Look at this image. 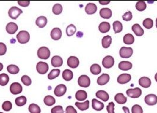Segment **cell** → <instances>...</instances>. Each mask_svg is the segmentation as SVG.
Returning a JSON list of instances; mask_svg holds the SVG:
<instances>
[{
  "mask_svg": "<svg viewBox=\"0 0 157 113\" xmlns=\"http://www.w3.org/2000/svg\"><path fill=\"white\" fill-rule=\"evenodd\" d=\"M51 113H64V110L61 106H57L51 109Z\"/></svg>",
  "mask_w": 157,
  "mask_h": 113,
  "instance_id": "obj_49",
  "label": "cell"
},
{
  "mask_svg": "<svg viewBox=\"0 0 157 113\" xmlns=\"http://www.w3.org/2000/svg\"><path fill=\"white\" fill-rule=\"evenodd\" d=\"M18 4L21 7H26L30 5V1H18Z\"/></svg>",
  "mask_w": 157,
  "mask_h": 113,
  "instance_id": "obj_52",
  "label": "cell"
},
{
  "mask_svg": "<svg viewBox=\"0 0 157 113\" xmlns=\"http://www.w3.org/2000/svg\"><path fill=\"white\" fill-rule=\"evenodd\" d=\"M142 24L145 28L151 29L154 26V22L151 18H146L144 20Z\"/></svg>",
  "mask_w": 157,
  "mask_h": 113,
  "instance_id": "obj_42",
  "label": "cell"
},
{
  "mask_svg": "<svg viewBox=\"0 0 157 113\" xmlns=\"http://www.w3.org/2000/svg\"><path fill=\"white\" fill-rule=\"evenodd\" d=\"M10 92L14 94L17 95L20 94L23 91V87L18 82H14L11 84L10 87Z\"/></svg>",
  "mask_w": 157,
  "mask_h": 113,
  "instance_id": "obj_8",
  "label": "cell"
},
{
  "mask_svg": "<svg viewBox=\"0 0 157 113\" xmlns=\"http://www.w3.org/2000/svg\"><path fill=\"white\" fill-rule=\"evenodd\" d=\"M60 70L59 69H53L48 74V79L50 80L54 79V78L59 77V75H60Z\"/></svg>",
  "mask_w": 157,
  "mask_h": 113,
  "instance_id": "obj_39",
  "label": "cell"
},
{
  "mask_svg": "<svg viewBox=\"0 0 157 113\" xmlns=\"http://www.w3.org/2000/svg\"><path fill=\"white\" fill-rule=\"evenodd\" d=\"M75 97L78 101H84L87 98V94L84 90H78L75 94Z\"/></svg>",
  "mask_w": 157,
  "mask_h": 113,
  "instance_id": "obj_28",
  "label": "cell"
},
{
  "mask_svg": "<svg viewBox=\"0 0 157 113\" xmlns=\"http://www.w3.org/2000/svg\"><path fill=\"white\" fill-rule=\"evenodd\" d=\"M18 30V26L12 22L9 23L6 26V31L10 34H15Z\"/></svg>",
  "mask_w": 157,
  "mask_h": 113,
  "instance_id": "obj_17",
  "label": "cell"
},
{
  "mask_svg": "<svg viewBox=\"0 0 157 113\" xmlns=\"http://www.w3.org/2000/svg\"><path fill=\"white\" fill-rule=\"evenodd\" d=\"M17 38L20 44H26L30 40V36L27 31H21L17 35Z\"/></svg>",
  "mask_w": 157,
  "mask_h": 113,
  "instance_id": "obj_1",
  "label": "cell"
},
{
  "mask_svg": "<svg viewBox=\"0 0 157 113\" xmlns=\"http://www.w3.org/2000/svg\"><path fill=\"white\" fill-rule=\"evenodd\" d=\"M132 30L138 37H141L144 34V31L143 28H142L140 25L138 24H135L133 25L132 27Z\"/></svg>",
  "mask_w": 157,
  "mask_h": 113,
  "instance_id": "obj_21",
  "label": "cell"
},
{
  "mask_svg": "<svg viewBox=\"0 0 157 113\" xmlns=\"http://www.w3.org/2000/svg\"><path fill=\"white\" fill-rule=\"evenodd\" d=\"M75 105L80 110L84 111V110H87L89 109V100H86L84 103L76 102L75 103Z\"/></svg>",
  "mask_w": 157,
  "mask_h": 113,
  "instance_id": "obj_29",
  "label": "cell"
},
{
  "mask_svg": "<svg viewBox=\"0 0 157 113\" xmlns=\"http://www.w3.org/2000/svg\"><path fill=\"white\" fill-rule=\"evenodd\" d=\"M133 54V50L131 47H122L119 50V55L121 58H128Z\"/></svg>",
  "mask_w": 157,
  "mask_h": 113,
  "instance_id": "obj_3",
  "label": "cell"
},
{
  "mask_svg": "<svg viewBox=\"0 0 157 113\" xmlns=\"http://www.w3.org/2000/svg\"><path fill=\"white\" fill-rule=\"evenodd\" d=\"M50 36L53 39L59 40L62 37V33L59 28H54L51 31Z\"/></svg>",
  "mask_w": 157,
  "mask_h": 113,
  "instance_id": "obj_18",
  "label": "cell"
},
{
  "mask_svg": "<svg viewBox=\"0 0 157 113\" xmlns=\"http://www.w3.org/2000/svg\"><path fill=\"white\" fill-rule=\"evenodd\" d=\"M100 16L103 19H109L112 15V11L108 8H102L99 11Z\"/></svg>",
  "mask_w": 157,
  "mask_h": 113,
  "instance_id": "obj_13",
  "label": "cell"
},
{
  "mask_svg": "<svg viewBox=\"0 0 157 113\" xmlns=\"http://www.w3.org/2000/svg\"><path fill=\"white\" fill-rule=\"evenodd\" d=\"M145 102L149 106H154L157 103V96L155 94H148L145 97Z\"/></svg>",
  "mask_w": 157,
  "mask_h": 113,
  "instance_id": "obj_11",
  "label": "cell"
},
{
  "mask_svg": "<svg viewBox=\"0 0 157 113\" xmlns=\"http://www.w3.org/2000/svg\"><path fill=\"white\" fill-rule=\"evenodd\" d=\"M155 79H156V81L157 82V73H156V75H155Z\"/></svg>",
  "mask_w": 157,
  "mask_h": 113,
  "instance_id": "obj_57",
  "label": "cell"
},
{
  "mask_svg": "<svg viewBox=\"0 0 157 113\" xmlns=\"http://www.w3.org/2000/svg\"><path fill=\"white\" fill-rule=\"evenodd\" d=\"M29 110L30 113H40L41 109L39 106L36 104H31L29 107Z\"/></svg>",
  "mask_w": 157,
  "mask_h": 113,
  "instance_id": "obj_41",
  "label": "cell"
},
{
  "mask_svg": "<svg viewBox=\"0 0 157 113\" xmlns=\"http://www.w3.org/2000/svg\"><path fill=\"white\" fill-rule=\"evenodd\" d=\"M66 113H78L76 109L72 106L67 107L66 109Z\"/></svg>",
  "mask_w": 157,
  "mask_h": 113,
  "instance_id": "obj_53",
  "label": "cell"
},
{
  "mask_svg": "<svg viewBox=\"0 0 157 113\" xmlns=\"http://www.w3.org/2000/svg\"><path fill=\"white\" fill-rule=\"evenodd\" d=\"M139 84L144 88H148L151 85V81L148 77H142L139 80Z\"/></svg>",
  "mask_w": 157,
  "mask_h": 113,
  "instance_id": "obj_16",
  "label": "cell"
},
{
  "mask_svg": "<svg viewBox=\"0 0 157 113\" xmlns=\"http://www.w3.org/2000/svg\"><path fill=\"white\" fill-rule=\"evenodd\" d=\"M12 103L9 101H6L4 102L2 104V106L3 110H4L5 112L10 111L12 109Z\"/></svg>",
  "mask_w": 157,
  "mask_h": 113,
  "instance_id": "obj_45",
  "label": "cell"
},
{
  "mask_svg": "<svg viewBox=\"0 0 157 113\" xmlns=\"http://www.w3.org/2000/svg\"><path fill=\"white\" fill-rule=\"evenodd\" d=\"M62 77L65 81H69L72 80V78H73V73L71 70L67 69L63 72Z\"/></svg>",
  "mask_w": 157,
  "mask_h": 113,
  "instance_id": "obj_33",
  "label": "cell"
},
{
  "mask_svg": "<svg viewBox=\"0 0 157 113\" xmlns=\"http://www.w3.org/2000/svg\"><path fill=\"white\" fill-rule=\"evenodd\" d=\"M123 41L125 44L131 45L134 42L135 38H134V37L132 36V34L129 33L124 36L123 38Z\"/></svg>",
  "mask_w": 157,
  "mask_h": 113,
  "instance_id": "obj_31",
  "label": "cell"
},
{
  "mask_svg": "<svg viewBox=\"0 0 157 113\" xmlns=\"http://www.w3.org/2000/svg\"><path fill=\"white\" fill-rule=\"evenodd\" d=\"M78 84L79 86L81 87L87 88L90 84V79L87 75H81L78 78Z\"/></svg>",
  "mask_w": 157,
  "mask_h": 113,
  "instance_id": "obj_6",
  "label": "cell"
},
{
  "mask_svg": "<svg viewBox=\"0 0 157 113\" xmlns=\"http://www.w3.org/2000/svg\"><path fill=\"white\" fill-rule=\"evenodd\" d=\"M115 100L119 104H123L126 103L127 98L122 93H118L115 96Z\"/></svg>",
  "mask_w": 157,
  "mask_h": 113,
  "instance_id": "obj_27",
  "label": "cell"
},
{
  "mask_svg": "<svg viewBox=\"0 0 157 113\" xmlns=\"http://www.w3.org/2000/svg\"><path fill=\"white\" fill-rule=\"evenodd\" d=\"M110 79V77L108 74H103L98 77L97 79V83L99 85H103L106 84Z\"/></svg>",
  "mask_w": 157,
  "mask_h": 113,
  "instance_id": "obj_22",
  "label": "cell"
},
{
  "mask_svg": "<svg viewBox=\"0 0 157 113\" xmlns=\"http://www.w3.org/2000/svg\"><path fill=\"white\" fill-rule=\"evenodd\" d=\"M106 110L108 113H115V104L113 102H111L106 107Z\"/></svg>",
  "mask_w": 157,
  "mask_h": 113,
  "instance_id": "obj_50",
  "label": "cell"
},
{
  "mask_svg": "<svg viewBox=\"0 0 157 113\" xmlns=\"http://www.w3.org/2000/svg\"><path fill=\"white\" fill-rule=\"evenodd\" d=\"M92 108L96 111H101L104 108V104L94 98L92 100Z\"/></svg>",
  "mask_w": 157,
  "mask_h": 113,
  "instance_id": "obj_24",
  "label": "cell"
},
{
  "mask_svg": "<svg viewBox=\"0 0 157 113\" xmlns=\"http://www.w3.org/2000/svg\"><path fill=\"white\" fill-rule=\"evenodd\" d=\"M49 69L48 65L44 62L40 61L37 64L36 70L40 74H45L47 73Z\"/></svg>",
  "mask_w": 157,
  "mask_h": 113,
  "instance_id": "obj_9",
  "label": "cell"
},
{
  "mask_svg": "<svg viewBox=\"0 0 157 113\" xmlns=\"http://www.w3.org/2000/svg\"><path fill=\"white\" fill-rule=\"evenodd\" d=\"M76 31V28L73 24H70L67 26L66 28V34L67 36L70 37L73 36Z\"/></svg>",
  "mask_w": 157,
  "mask_h": 113,
  "instance_id": "obj_38",
  "label": "cell"
},
{
  "mask_svg": "<svg viewBox=\"0 0 157 113\" xmlns=\"http://www.w3.org/2000/svg\"><path fill=\"white\" fill-rule=\"evenodd\" d=\"M111 1H99V3L103 5H106V4H108L109 3H110Z\"/></svg>",
  "mask_w": 157,
  "mask_h": 113,
  "instance_id": "obj_55",
  "label": "cell"
},
{
  "mask_svg": "<svg viewBox=\"0 0 157 113\" xmlns=\"http://www.w3.org/2000/svg\"><path fill=\"white\" fill-rule=\"evenodd\" d=\"M111 29L110 24L108 22H102L99 26V30L101 33H106Z\"/></svg>",
  "mask_w": 157,
  "mask_h": 113,
  "instance_id": "obj_25",
  "label": "cell"
},
{
  "mask_svg": "<svg viewBox=\"0 0 157 113\" xmlns=\"http://www.w3.org/2000/svg\"><path fill=\"white\" fill-rule=\"evenodd\" d=\"M37 55L40 59L47 60L50 56V50L45 47H40L37 51Z\"/></svg>",
  "mask_w": 157,
  "mask_h": 113,
  "instance_id": "obj_2",
  "label": "cell"
},
{
  "mask_svg": "<svg viewBox=\"0 0 157 113\" xmlns=\"http://www.w3.org/2000/svg\"><path fill=\"white\" fill-rule=\"evenodd\" d=\"M7 71L10 74H17L19 73L20 69L17 66L11 64V65H9L7 67Z\"/></svg>",
  "mask_w": 157,
  "mask_h": 113,
  "instance_id": "obj_36",
  "label": "cell"
},
{
  "mask_svg": "<svg viewBox=\"0 0 157 113\" xmlns=\"http://www.w3.org/2000/svg\"><path fill=\"white\" fill-rule=\"evenodd\" d=\"M96 96L98 98H99L105 102L107 101L109 98V96L108 93L103 90H99L97 91L96 93Z\"/></svg>",
  "mask_w": 157,
  "mask_h": 113,
  "instance_id": "obj_23",
  "label": "cell"
},
{
  "mask_svg": "<svg viewBox=\"0 0 157 113\" xmlns=\"http://www.w3.org/2000/svg\"><path fill=\"white\" fill-rule=\"evenodd\" d=\"M126 94L132 98H138L142 94V91L139 88H135L134 89H128L126 91Z\"/></svg>",
  "mask_w": 157,
  "mask_h": 113,
  "instance_id": "obj_5",
  "label": "cell"
},
{
  "mask_svg": "<svg viewBox=\"0 0 157 113\" xmlns=\"http://www.w3.org/2000/svg\"><path fill=\"white\" fill-rule=\"evenodd\" d=\"M0 113H2V112H0Z\"/></svg>",
  "mask_w": 157,
  "mask_h": 113,
  "instance_id": "obj_59",
  "label": "cell"
},
{
  "mask_svg": "<svg viewBox=\"0 0 157 113\" xmlns=\"http://www.w3.org/2000/svg\"><path fill=\"white\" fill-rule=\"evenodd\" d=\"M2 69H3V64L1 63H0V71H2Z\"/></svg>",
  "mask_w": 157,
  "mask_h": 113,
  "instance_id": "obj_56",
  "label": "cell"
},
{
  "mask_svg": "<svg viewBox=\"0 0 157 113\" xmlns=\"http://www.w3.org/2000/svg\"><path fill=\"white\" fill-rule=\"evenodd\" d=\"M113 28L115 33H119L122 31L123 26L122 23L119 21H116L113 23Z\"/></svg>",
  "mask_w": 157,
  "mask_h": 113,
  "instance_id": "obj_40",
  "label": "cell"
},
{
  "mask_svg": "<svg viewBox=\"0 0 157 113\" xmlns=\"http://www.w3.org/2000/svg\"><path fill=\"white\" fill-rule=\"evenodd\" d=\"M156 27L157 28V18L156 19Z\"/></svg>",
  "mask_w": 157,
  "mask_h": 113,
  "instance_id": "obj_58",
  "label": "cell"
},
{
  "mask_svg": "<svg viewBox=\"0 0 157 113\" xmlns=\"http://www.w3.org/2000/svg\"><path fill=\"white\" fill-rule=\"evenodd\" d=\"M90 71L92 74L96 75H98L102 71V69L99 65H98L97 64H94L90 67Z\"/></svg>",
  "mask_w": 157,
  "mask_h": 113,
  "instance_id": "obj_32",
  "label": "cell"
},
{
  "mask_svg": "<svg viewBox=\"0 0 157 113\" xmlns=\"http://www.w3.org/2000/svg\"><path fill=\"white\" fill-rule=\"evenodd\" d=\"M23 13V11L17 7H12L8 11L9 17L13 20H16Z\"/></svg>",
  "mask_w": 157,
  "mask_h": 113,
  "instance_id": "obj_4",
  "label": "cell"
},
{
  "mask_svg": "<svg viewBox=\"0 0 157 113\" xmlns=\"http://www.w3.org/2000/svg\"><path fill=\"white\" fill-rule=\"evenodd\" d=\"M97 11V6L93 3H89L85 7V12L87 14L92 15Z\"/></svg>",
  "mask_w": 157,
  "mask_h": 113,
  "instance_id": "obj_20",
  "label": "cell"
},
{
  "mask_svg": "<svg viewBox=\"0 0 157 113\" xmlns=\"http://www.w3.org/2000/svg\"><path fill=\"white\" fill-rule=\"evenodd\" d=\"M132 18V14L131 11H128L125 12L123 15H122V19L123 21H131Z\"/></svg>",
  "mask_w": 157,
  "mask_h": 113,
  "instance_id": "obj_47",
  "label": "cell"
},
{
  "mask_svg": "<svg viewBox=\"0 0 157 113\" xmlns=\"http://www.w3.org/2000/svg\"><path fill=\"white\" fill-rule=\"evenodd\" d=\"M67 91V87L64 84H59L55 88L54 94L57 97H62L65 94Z\"/></svg>",
  "mask_w": 157,
  "mask_h": 113,
  "instance_id": "obj_10",
  "label": "cell"
},
{
  "mask_svg": "<svg viewBox=\"0 0 157 113\" xmlns=\"http://www.w3.org/2000/svg\"><path fill=\"white\" fill-rule=\"evenodd\" d=\"M112 43V38L109 36L103 37L102 40V45L104 48H108Z\"/></svg>",
  "mask_w": 157,
  "mask_h": 113,
  "instance_id": "obj_30",
  "label": "cell"
},
{
  "mask_svg": "<svg viewBox=\"0 0 157 113\" xmlns=\"http://www.w3.org/2000/svg\"><path fill=\"white\" fill-rule=\"evenodd\" d=\"M115 64V60L113 57L108 55L105 57L102 61V65L106 69L112 68Z\"/></svg>",
  "mask_w": 157,
  "mask_h": 113,
  "instance_id": "obj_7",
  "label": "cell"
},
{
  "mask_svg": "<svg viewBox=\"0 0 157 113\" xmlns=\"http://www.w3.org/2000/svg\"><path fill=\"white\" fill-rule=\"evenodd\" d=\"M10 78L9 76L7 74L2 73L0 74V85L5 86L9 82Z\"/></svg>",
  "mask_w": 157,
  "mask_h": 113,
  "instance_id": "obj_37",
  "label": "cell"
},
{
  "mask_svg": "<svg viewBox=\"0 0 157 113\" xmlns=\"http://www.w3.org/2000/svg\"><path fill=\"white\" fill-rule=\"evenodd\" d=\"M51 64L54 67H59L63 65V61L60 57L56 55L52 57L51 60Z\"/></svg>",
  "mask_w": 157,
  "mask_h": 113,
  "instance_id": "obj_14",
  "label": "cell"
},
{
  "mask_svg": "<svg viewBox=\"0 0 157 113\" xmlns=\"http://www.w3.org/2000/svg\"><path fill=\"white\" fill-rule=\"evenodd\" d=\"M131 79V75L129 74H122L117 78V81L120 84H125L129 82Z\"/></svg>",
  "mask_w": 157,
  "mask_h": 113,
  "instance_id": "obj_15",
  "label": "cell"
},
{
  "mask_svg": "<svg viewBox=\"0 0 157 113\" xmlns=\"http://www.w3.org/2000/svg\"><path fill=\"white\" fill-rule=\"evenodd\" d=\"M21 81L26 86H29L32 84V79L28 75H23L21 77Z\"/></svg>",
  "mask_w": 157,
  "mask_h": 113,
  "instance_id": "obj_46",
  "label": "cell"
},
{
  "mask_svg": "<svg viewBox=\"0 0 157 113\" xmlns=\"http://www.w3.org/2000/svg\"><path fill=\"white\" fill-rule=\"evenodd\" d=\"M44 103L47 106H51L56 103V100L51 96H47L44 99Z\"/></svg>",
  "mask_w": 157,
  "mask_h": 113,
  "instance_id": "obj_34",
  "label": "cell"
},
{
  "mask_svg": "<svg viewBox=\"0 0 157 113\" xmlns=\"http://www.w3.org/2000/svg\"><path fill=\"white\" fill-rule=\"evenodd\" d=\"M36 24L40 28H44L47 24V19L44 16H40L36 20Z\"/></svg>",
  "mask_w": 157,
  "mask_h": 113,
  "instance_id": "obj_26",
  "label": "cell"
},
{
  "mask_svg": "<svg viewBox=\"0 0 157 113\" xmlns=\"http://www.w3.org/2000/svg\"><path fill=\"white\" fill-rule=\"evenodd\" d=\"M122 110H123V112H124L125 113H129V109L128 107H122Z\"/></svg>",
  "mask_w": 157,
  "mask_h": 113,
  "instance_id": "obj_54",
  "label": "cell"
},
{
  "mask_svg": "<svg viewBox=\"0 0 157 113\" xmlns=\"http://www.w3.org/2000/svg\"><path fill=\"white\" fill-rule=\"evenodd\" d=\"M7 52V47L4 43L0 42V56L4 55Z\"/></svg>",
  "mask_w": 157,
  "mask_h": 113,
  "instance_id": "obj_51",
  "label": "cell"
},
{
  "mask_svg": "<svg viewBox=\"0 0 157 113\" xmlns=\"http://www.w3.org/2000/svg\"><path fill=\"white\" fill-rule=\"evenodd\" d=\"M15 104L18 107H22L24 106L27 103V98L25 96H20L15 99Z\"/></svg>",
  "mask_w": 157,
  "mask_h": 113,
  "instance_id": "obj_35",
  "label": "cell"
},
{
  "mask_svg": "<svg viewBox=\"0 0 157 113\" xmlns=\"http://www.w3.org/2000/svg\"><path fill=\"white\" fill-rule=\"evenodd\" d=\"M67 66L72 69H76L79 66V60L75 56L70 57L67 60Z\"/></svg>",
  "mask_w": 157,
  "mask_h": 113,
  "instance_id": "obj_12",
  "label": "cell"
},
{
  "mask_svg": "<svg viewBox=\"0 0 157 113\" xmlns=\"http://www.w3.org/2000/svg\"><path fill=\"white\" fill-rule=\"evenodd\" d=\"M118 67L120 70L122 71H128L131 70L132 67V64L131 62L123 61L119 63L118 65Z\"/></svg>",
  "mask_w": 157,
  "mask_h": 113,
  "instance_id": "obj_19",
  "label": "cell"
},
{
  "mask_svg": "<svg viewBox=\"0 0 157 113\" xmlns=\"http://www.w3.org/2000/svg\"><path fill=\"white\" fill-rule=\"evenodd\" d=\"M52 11L56 15L60 14L63 11V7L59 4H56L53 7Z\"/></svg>",
  "mask_w": 157,
  "mask_h": 113,
  "instance_id": "obj_43",
  "label": "cell"
},
{
  "mask_svg": "<svg viewBox=\"0 0 157 113\" xmlns=\"http://www.w3.org/2000/svg\"><path fill=\"white\" fill-rule=\"evenodd\" d=\"M135 7L139 11H143L147 8V4L145 1H138L136 2Z\"/></svg>",
  "mask_w": 157,
  "mask_h": 113,
  "instance_id": "obj_44",
  "label": "cell"
},
{
  "mask_svg": "<svg viewBox=\"0 0 157 113\" xmlns=\"http://www.w3.org/2000/svg\"><path fill=\"white\" fill-rule=\"evenodd\" d=\"M132 113H143V109L139 105L135 104L132 107Z\"/></svg>",
  "mask_w": 157,
  "mask_h": 113,
  "instance_id": "obj_48",
  "label": "cell"
}]
</instances>
